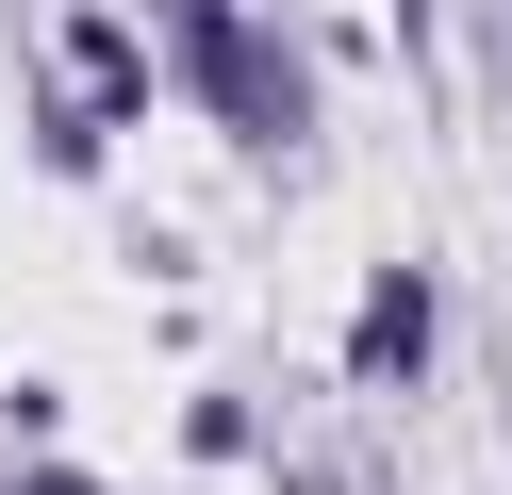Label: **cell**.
<instances>
[{
	"label": "cell",
	"instance_id": "1",
	"mask_svg": "<svg viewBox=\"0 0 512 495\" xmlns=\"http://www.w3.org/2000/svg\"><path fill=\"white\" fill-rule=\"evenodd\" d=\"M182 17V50H199V83H215V116L248 132V149H298V83H281V50L232 17V0H166Z\"/></svg>",
	"mask_w": 512,
	"mask_h": 495
},
{
	"label": "cell",
	"instance_id": "2",
	"mask_svg": "<svg viewBox=\"0 0 512 495\" xmlns=\"http://www.w3.org/2000/svg\"><path fill=\"white\" fill-rule=\"evenodd\" d=\"M364 363H380V380L430 363V281H380V297H364Z\"/></svg>",
	"mask_w": 512,
	"mask_h": 495
},
{
	"label": "cell",
	"instance_id": "3",
	"mask_svg": "<svg viewBox=\"0 0 512 495\" xmlns=\"http://www.w3.org/2000/svg\"><path fill=\"white\" fill-rule=\"evenodd\" d=\"M17 495H83V479H17Z\"/></svg>",
	"mask_w": 512,
	"mask_h": 495
}]
</instances>
